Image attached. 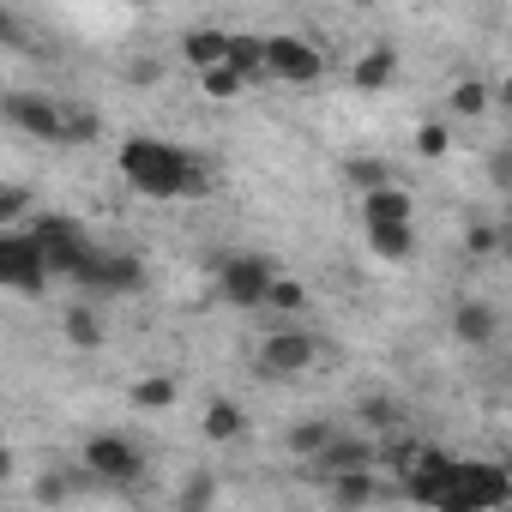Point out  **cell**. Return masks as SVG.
Returning <instances> with one entry per match:
<instances>
[{
  "label": "cell",
  "mask_w": 512,
  "mask_h": 512,
  "mask_svg": "<svg viewBox=\"0 0 512 512\" xmlns=\"http://www.w3.org/2000/svg\"><path fill=\"white\" fill-rule=\"evenodd\" d=\"M362 422H368V428H398V404L368 398V404H362Z\"/></svg>",
  "instance_id": "obj_31"
},
{
  "label": "cell",
  "mask_w": 512,
  "mask_h": 512,
  "mask_svg": "<svg viewBox=\"0 0 512 512\" xmlns=\"http://www.w3.org/2000/svg\"><path fill=\"white\" fill-rule=\"evenodd\" d=\"M344 181L362 187V193H380V187H392V169H386L380 157H350V163H344Z\"/></svg>",
  "instance_id": "obj_23"
},
{
  "label": "cell",
  "mask_w": 512,
  "mask_h": 512,
  "mask_svg": "<svg viewBox=\"0 0 512 512\" xmlns=\"http://www.w3.org/2000/svg\"><path fill=\"white\" fill-rule=\"evenodd\" d=\"M368 247L380 253V260H410V253H416V229L410 223H374Z\"/></svg>",
  "instance_id": "obj_18"
},
{
  "label": "cell",
  "mask_w": 512,
  "mask_h": 512,
  "mask_svg": "<svg viewBox=\"0 0 512 512\" xmlns=\"http://www.w3.org/2000/svg\"><path fill=\"white\" fill-rule=\"evenodd\" d=\"M374 458H380V446H374V440H362V434H338V440L320 452V470H326V482H332V476L374 470Z\"/></svg>",
  "instance_id": "obj_12"
},
{
  "label": "cell",
  "mask_w": 512,
  "mask_h": 512,
  "mask_svg": "<svg viewBox=\"0 0 512 512\" xmlns=\"http://www.w3.org/2000/svg\"><path fill=\"white\" fill-rule=\"evenodd\" d=\"M241 434H247V410H241V404H223V398H217V404L205 410V440L229 446V440H241Z\"/></svg>",
  "instance_id": "obj_19"
},
{
  "label": "cell",
  "mask_w": 512,
  "mask_h": 512,
  "mask_svg": "<svg viewBox=\"0 0 512 512\" xmlns=\"http://www.w3.org/2000/svg\"><path fill=\"white\" fill-rule=\"evenodd\" d=\"M488 181H494L500 193H512V145H494V151H488Z\"/></svg>",
  "instance_id": "obj_29"
},
{
  "label": "cell",
  "mask_w": 512,
  "mask_h": 512,
  "mask_svg": "<svg viewBox=\"0 0 512 512\" xmlns=\"http://www.w3.org/2000/svg\"><path fill=\"white\" fill-rule=\"evenodd\" d=\"M133 404H139V410H169V404H175V380H169V374L139 380V386H133Z\"/></svg>",
  "instance_id": "obj_25"
},
{
  "label": "cell",
  "mask_w": 512,
  "mask_h": 512,
  "mask_svg": "<svg viewBox=\"0 0 512 512\" xmlns=\"http://www.w3.org/2000/svg\"><path fill=\"white\" fill-rule=\"evenodd\" d=\"M49 278H55V272H49V253H43L37 235H25V229H7V235H0V284L19 290V296H37Z\"/></svg>",
  "instance_id": "obj_4"
},
{
  "label": "cell",
  "mask_w": 512,
  "mask_h": 512,
  "mask_svg": "<svg viewBox=\"0 0 512 512\" xmlns=\"http://www.w3.org/2000/svg\"><path fill=\"white\" fill-rule=\"evenodd\" d=\"M79 284H85L91 296H133V290L145 284V266L133 260V253H115V247H97V253H91V266L79 272Z\"/></svg>",
  "instance_id": "obj_5"
},
{
  "label": "cell",
  "mask_w": 512,
  "mask_h": 512,
  "mask_svg": "<svg viewBox=\"0 0 512 512\" xmlns=\"http://www.w3.org/2000/svg\"><path fill=\"white\" fill-rule=\"evenodd\" d=\"M211 500H217V476L211 470H193L181 482V494H175V512H211Z\"/></svg>",
  "instance_id": "obj_22"
},
{
  "label": "cell",
  "mask_w": 512,
  "mask_h": 512,
  "mask_svg": "<svg viewBox=\"0 0 512 512\" xmlns=\"http://www.w3.org/2000/svg\"><path fill=\"white\" fill-rule=\"evenodd\" d=\"M362 217H368V229H374V223H410V193H404V187L362 193Z\"/></svg>",
  "instance_id": "obj_15"
},
{
  "label": "cell",
  "mask_w": 512,
  "mask_h": 512,
  "mask_svg": "<svg viewBox=\"0 0 512 512\" xmlns=\"http://www.w3.org/2000/svg\"><path fill=\"white\" fill-rule=\"evenodd\" d=\"M494 103V85L488 79H458L452 85V115H482Z\"/></svg>",
  "instance_id": "obj_24"
},
{
  "label": "cell",
  "mask_w": 512,
  "mask_h": 512,
  "mask_svg": "<svg viewBox=\"0 0 512 512\" xmlns=\"http://www.w3.org/2000/svg\"><path fill=\"white\" fill-rule=\"evenodd\" d=\"M494 97H500V103H506V109H512V73H506V79H500V85H494Z\"/></svg>",
  "instance_id": "obj_36"
},
{
  "label": "cell",
  "mask_w": 512,
  "mask_h": 512,
  "mask_svg": "<svg viewBox=\"0 0 512 512\" xmlns=\"http://www.w3.org/2000/svg\"><path fill=\"white\" fill-rule=\"evenodd\" d=\"M332 440H338V428H332V422H296V428L284 434L290 458H320V452H326Z\"/></svg>",
  "instance_id": "obj_20"
},
{
  "label": "cell",
  "mask_w": 512,
  "mask_h": 512,
  "mask_svg": "<svg viewBox=\"0 0 512 512\" xmlns=\"http://www.w3.org/2000/svg\"><path fill=\"white\" fill-rule=\"evenodd\" d=\"M446 145H452V139H446V127H440V121L416 127V151H422V157H446Z\"/></svg>",
  "instance_id": "obj_30"
},
{
  "label": "cell",
  "mask_w": 512,
  "mask_h": 512,
  "mask_svg": "<svg viewBox=\"0 0 512 512\" xmlns=\"http://www.w3.org/2000/svg\"><path fill=\"white\" fill-rule=\"evenodd\" d=\"M157 73H163L157 61H133V67H127V79H133V85H157Z\"/></svg>",
  "instance_id": "obj_35"
},
{
  "label": "cell",
  "mask_w": 512,
  "mask_h": 512,
  "mask_svg": "<svg viewBox=\"0 0 512 512\" xmlns=\"http://www.w3.org/2000/svg\"><path fill=\"white\" fill-rule=\"evenodd\" d=\"M350 79H356V91H386V85L398 79V49H386V43L362 49L356 67H350Z\"/></svg>",
  "instance_id": "obj_14"
},
{
  "label": "cell",
  "mask_w": 512,
  "mask_h": 512,
  "mask_svg": "<svg viewBox=\"0 0 512 512\" xmlns=\"http://www.w3.org/2000/svg\"><path fill=\"white\" fill-rule=\"evenodd\" d=\"M103 133V115L97 109H67V145H85Z\"/></svg>",
  "instance_id": "obj_26"
},
{
  "label": "cell",
  "mask_w": 512,
  "mask_h": 512,
  "mask_svg": "<svg viewBox=\"0 0 512 512\" xmlns=\"http://www.w3.org/2000/svg\"><path fill=\"white\" fill-rule=\"evenodd\" d=\"M266 73L284 79V85H314L326 73V55L308 43V37H272L266 43Z\"/></svg>",
  "instance_id": "obj_6"
},
{
  "label": "cell",
  "mask_w": 512,
  "mask_h": 512,
  "mask_svg": "<svg viewBox=\"0 0 512 512\" xmlns=\"http://www.w3.org/2000/svg\"><path fill=\"white\" fill-rule=\"evenodd\" d=\"M272 266L266 260H253V253H241V260H229L223 266V278H217V290H223V302H235V308H266L272 302Z\"/></svg>",
  "instance_id": "obj_8"
},
{
  "label": "cell",
  "mask_w": 512,
  "mask_h": 512,
  "mask_svg": "<svg viewBox=\"0 0 512 512\" xmlns=\"http://www.w3.org/2000/svg\"><path fill=\"white\" fill-rule=\"evenodd\" d=\"M266 43H272V37H253V31L229 37V67H235L241 79H253V73H266Z\"/></svg>",
  "instance_id": "obj_21"
},
{
  "label": "cell",
  "mask_w": 512,
  "mask_h": 512,
  "mask_svg": "<svg viewBox=\"0 0 512 512\" xmlns=\"http://www.w3.org/2000/svg\"><path fill=\"white\" fill-rule=\"evenodd\" d=\"M121 175L145 199H199L205 193V169L187 151H175L169 139H145V133L121 145Z\"/></svg>",
  "instance_id": "obj_1"
},
{
  "label": "cell",
  "mask_w": 512,
  "mask_h": 512,
  "mask_svg": "<svg viewBox=\"0 0 512 512\" xmlns=\"http://www.w3.org/2000/svg\"><path fill=\"white\" fill-rule=\"evenodd\" d=\"M302 302H308V290H302L296 278H278V284H272V302H266V308H278V314H296Z\"/></svg>",
  "instance_id": "obj_27"
},
{
  "label": "cell",
  "mask_w": 512,
  "mask_h": 512,
  "mask_svg": "<svg viewBox=\"0 0 512 512\" xmlns=\"http://www.w3.org/2000/svg\"><path fill=\"white\" fill-rule=\"evenodd\" d=\"M37 500H43V506L67 500V482H61V476H43V482H37Z\"/></svg>",
  "instance_id": "obj_34"
},
{
  "label": "cell",
  "mask_w": 512,
  "mask_h": 512,
  "mask_svg": "<svg viewBox=\"0 0 512 512\" xmlns=\"http://www.w3.org/2000/svg\"><path fill=\"white\" fill-rule=\"evenodd\" d=\"M31 235H37V241H43V253H49V272L79 284V272L91 266V253H97V241L85 235V223H73V217H61V211H43Z\"/></svg>",
  "instance_id": "obj_3"
},
{
  "label": "cell",
  "mask_w": 512,
  "mask_h": 512,
  "mask_svg": "<svg viewBox=\"0 0 512 512\" xmlns=\"http://www.w3.org/2000/svg\"><path fill=\"white\" fill-rule=\"evenodd\" d=\"M452 338H458L464 350H488V344L500 338V314H494L488 302H458V308H452Z\"/></svg>",
  "instance_id": "obj_11"
},
{
  "label": "cell",
  "mask_w": 512,
  "mask_h": 512,
  "mask_svg": "<svg viewBox=\"0 0 512 512\" xmlns=\"http://www.w3.org/2000/svg\"><path fill=\"white\" fill-rule=\"evenodd\" d=\"M61 332H67L73 350H97V344H103V314H97L91 302H73L67 320H61Z\"/></svg>",
  "instance_id": "obj_16"
},
{
  "label": "cell",
  "mask_w": 512,
  "mask_h": 512,
  "mask_svg": "<svg viewBox=\"0 0 512 512\" xmlns=\"http://www.w3.org/2000/svg\"><path fill=\"white\" fill-rule=\"evenodd\" d=\"M241 73L235 67H217V73H205V97H241Z\"/></svg>",
  "instance_id": "obj_28"
},
{
  "label": "cell",
  "mask_w": 512,
  "mask_h": 512,
  "mask_svg": "<svg viewBox=\"0 0 512 512\" xmlns=\"http://www.w3.org/2000/svg\"><path fill=\"white\" fill-rule=\"evenodd\" d=\"M85 470H91L97 482H133V476L145 470V452H139L127 434H91V446H85Z\"/></svg>",
  "instance_id": "obj_7"
},
{
  "label": "cell",
  "mask_w": 512,
  "mask_h": 512,
  "mask_svg": "<svg viewBox=\"0 0 512 512\" xmlns=\"http://www.w3.org/2000/svg\"><path fill=\"white\" fill-rule=\"evenodd\" d=\"M25 205H31V193H25V187H7V193H0V223L13 229V223L25 217Z\"/></svg>",
  "instance_id": "obj_32"
},
{
  "label": "cell",
  "mask_w": 512,
  "mask_h": 512,
  "mask_svg": "<svg viewBox=\"0 0 512 512\" xmlns=\"http://www.w3.org/2000/svg\"><path fill=\"white\" fill-rule=\"evenodd\" d=\"M380 494H386V482H380L374 470H356V476H332V500H338V506H350V512H356V506H374Z\"/></svg>",
  "instance_id": "obj_17"
},
{
  "label": "cell",
  "mask_w": 512,
  "mask_h": 512,
  "mask_svg": "<svg viewBox=\"0 0 512 512\" xmlns=\"http://www.w3.org/2000/svg\"><path fill=\"white\" fill-rule=\"evenodd\" d=\"M464 247H470V253H494V247H500V235H494V229H470V235H464Z\"/></svg>",
  "instance_id": "obj_33"
},
{
  "label": "cell",
  "mask_w": 512,
  "mask_h": 512,
  "mask_svg": "<svg viewBox=\"0 0 512 512\" xmlns=\"http://www.w3.org/2000/svg\"><path fill=\"white\" fill-rule=\"evenodd\" d=\"M181 55H187V61L199 67V79H205V73L229 67V31H211V25H199V31H187Z\"/></svg>",
  "instance_id": "obj_13"
},
{
  "label": "cell",
  "mask_w": 512,
  "mask_h": 512,
  "mask_svg": "<svg viewBox=\"0 0 512 512\" xmlns=\"http://www.w3.org/2000/svg\"><path fill=\"white\" fill-rule=\"evenodd\" d=\"M7 121H13L19 133H37V139H49V145H67V109L49 103V97H37V91H13V97H7Z\"/></svg>",
  "instance_id": "obj_9"
},
{
  "label": "cell",
  "mask_w": 512,
  "mask_h": 512,
  "mask_svg": "<svg viewBox=\"0 0 512 512\" xmlns=\"http://www.w3.org/2000/svg\"><path fill=\"white\" fill-rule=\"evenodd\" d=\"M314 332H302V326H278V332H266V344H260V368L266 374H302L308 362H314Z\"/></svg>",
  "instance_id": "obj_10"
},
{
  "label": "cell",
  "mask_w": 512,
  "mask_h": 512,
  "mask_svg": "<svg viewBox=\"0 0 512 512\" xmlns=\"http://www.w3.org/2000/svg\"><path fill=\"white\" fill-rule=\"evenodd\" d=\"M512 500V476L500 464H452L434 512H500Z\"/></svg>",
  "instance_id": "obj_2"
}]
</instances>
